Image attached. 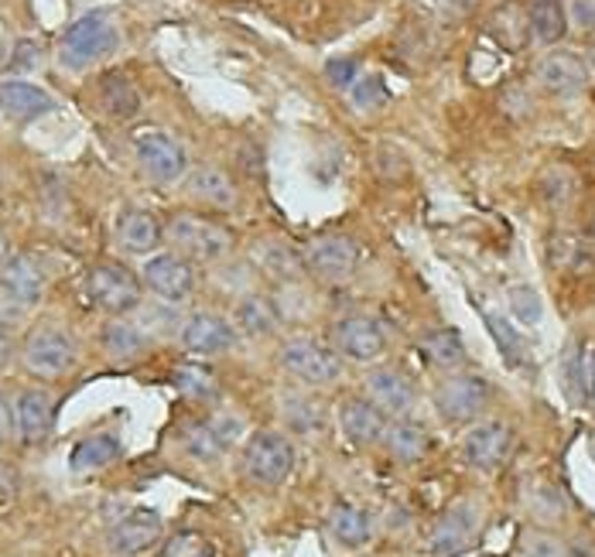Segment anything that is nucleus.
<instances>
[{
  "label": "nucleus",
  "mask_w": 595,
  "mask_h": 557,
  "mask_svg": "<svg viewBox=\"0 0 595 557\" xmlns=\"http://www.w3.org/2000/svg\"><path fill=\"white\" fill-rule=\"evenodd\" d=\"M56 107V100L44 89L21 82V79H8L0 82V110L18 117V120H38L41 113H49Z\"/></svg>",
  "instance_id": "20"
},
{
  "label": "nucleus",
  "mask_w": 595,
  "mask_h": 557,
  "mask_svg": "<svg viewBox=\"0 0 595 557\" xmlns=\"http://www.w3.org/2000/svg\"><path fill=\"white\" fill-rule=\"evenodd\" d=\"M305 267L326 281H346L359 267V247L349 237H318L305 253Z\"/></svg>",
  "instance_id": "10"
},
{
  "label": "nucleus",
  "mask_w": 595,
  "mask_h": 557,
  "mask_svg": "<svg viewBox=\"0 0 595 557\" xmlns=\"http://www.w3.org/2000/svg\"><path fill=\"white\" fill-rule=\"evenodd\" d=\"M336 349L356 362H370L387 349V336L380 321L370 315H349L336 325Z\"/></svg>",
  "instance_id": "12"
},
{
  "label": "nucleus",
  "mask_w": 595,
  "mask_h": 557,
  "mask_svg": "<svg viewBox=\"0 0 595 557\" xmlns=\"http://www.w3.org/2000/svg\"><path fill=\"white\" fill-rule=\"evenodd\" d=\"M329 530L343 547H363L374 534V520L356 503H336L333 514H329Z\"/></svg>",
  "instance_id": "23"
},
{
  "label": "nucleus",
  "mask_w": 595,
  "mask_h": 557,
  "mask_svg": "<svg viewBox=\"0 0 595 557\" xmlns=\"http://www.w3.org/2000/svg\"><path fill=\"white\" fill-rule=\"evenodd\" d=\"M422 349L442 369H452V366L466 362V346H463V336L455 332V329H435V332H428L422 339Z\"/></svg>",
  "instance_id": "30"
},
{
  "label": "nucleus",
  "mask_w": 595,
  "mask_h": 557,
  "mask_svg": "<svg viewBox=\"0 0 595 557\" xmlns=\"http://www.w3.org/2000/svg\"><path fill=\"white\" fill-rule=\"evenodd\" d=\"M103 349H107V356H113L117 362H123V359H133L137 352L145 349V336L137 332L130 321L110 318L103 325Z\"/></svg>",
  "instance_id": "31"
},
{
  "label": "nucleus",
  "mask_w": 595,
  "mask_h": 557,
  "mask_svg": "<svg viewBox=\"0 0 595 557\" xmlns=\"http://www.w3.org/2000/svg\"><path fill=\"white\" fill-rule=\"evenodd\" d=\"M52 431V397L44 390H24L14 400V435L24 445H38Z\"/></svg>",
  "instance_id": "17"
},
{
  "label": "nucleus",
  "mask_w": 595,
  "mask_h": 557,
  "mask_svg": "<svg viewBox=\"0 0 595 557\" xmlns=\"http://www.w3.org/2000/svg\"><path fill=\"white\" fill-rule=\"evenodd\" d=\"M117 41L120 38H117L113 21L103 11H93V14L79 18L66 31V38H62V62L69 69H86V66L107 59L117 49Z\"/></svg>",
  "instance_id": "1"
},
{
  "label": "nucleus",
  "mask_w": 595,
  "mask_h": 557,
  "mask_svg": "<svg viewBox=\"0 0 595 557\" xmlns=\"http://www.w3.org/2000/svg\"><path fill=\"white\" fill-rule=\"evenodd\" d=\"M257 263L274 277V281H295V277H301V270H305V257L278 240L257 247Z\"/></svg>",
  "instance_id": "27"
},
{
  "label": "nucleus",
  "mask_w": 595,
  "mask_h": 557,
  "mask_svg": "<svg viewBox=\"0 0 595 557\" xmlns=\"http://www.w3.org/2000/svg\"><path fill=\"white\" fill-rule=\"evenodd\" d=\"M11 352H14V342H11V332L0 325V366H8V359H11Z\"/></svg>",
  "instance_id": "45"
},
{
  "label": "nucleus",
  "mask_w": 595,
  "mask_h": 557,
  "mask_svg": "<svg viewBox=\"0 0 595 557\" xmlns=\"http://www.w3.org/2000/svg\"><path fill=\"white\" fill-rule=\"evenodd\" d=\"M8 260V243H4V233H0V263Z\"/></svg>",
  "instance_id": "47"
},
{
  "label": "nucleus",
  "mask_w": 595,
  "mask_h": 557,
  "mask_svg": "<svg viewBox=\"0 0 595 557\" xmlns=\"http://www.w3.org/2000/svg\"><path fill=\"white\" fill-rule=\"evenodd\" d=\"M552 263L562 270H585L592 263L588 243L578 233H558L552 240Z\"/></svg>",
  "instance_id": "34"
},
{
  "label": "nucleus",
  "mask_w": 595,
  "mask_h": 557,
  "mask_svg": "<svg viewBox=\"0 0 595 557\" xmlns=\"http://www.w3.org/2000/svg\"><path fill=\"white\" fill-rule=\"evenodd\" d=\"M186 448H189V455L199 458V461H216V458L226 451V445L219 441V435L212 431L209 421H199V425H189V428H186Z\"/></svg>",
  "instance_id": "35"
},
{
  "label": "nucleus",
  "mask_w": 595,
  "mask_h": 557,
  "mask_svg": "<svg viewBox=\"0 0 595 557\" xmlns=\"http://www.w3.org/2000/svg\"><path fill=\"white\" fill-rule=\"evenodd\" d=\"M575 14H578V24H585V28L595 24V14H592V4H588V0H575Z\"/></svg>",
  "instance_id": "46"
},
{
  "label": "nucleus",
  "mask_w": 595,
  "mask_h": 557,
  "mask_svg": "<svg viewBox=\"0 0 595 557\" xmlns=\"http://www.w3.org/2000/svg\"><path fill=\"white\" fill-rule=\"evenodd\" d=\"M189 192L206 202V206H216V209H234L237 206V185L234 178L219 171V168H196L189 175Z\"/></svg>",
  "instance_id": "22"
},
{
  "label": "nucleus",
  "mask_w": 595,
  "mask_h": 557,
  "mask_svg": "<svg viewBox=\"0 0 595 557\" xmlns=\"http://www.w3.org/2000/svg\"><path fill=\"white\" fill-rule=\"evenodd\" d=\"M486 325H489V332H493L499 352L507 356L510 362H520V356H524V342H520V336L514 332V325H510L507 318H496V315H486Z\"/></svg>",
  "instance_id": "37"
},
{
  "label": "nucleus",
  "mask_w": 595,
  "mask_h": 557,
  "mask_svg": "<svg viewBox=\"0 0 595 557\" xmlns=\"http://www.w3.org/2000/svg\"><path fill=\"white\" fill-rule=\"evenodd\" d=\"M234 318L247 336H267V332H274V325H278V308H274V301L264 295H247L237 305Z\"/></svg>",
  "instance_id": "28"
},
{
  "label": "nucleus",
  "mask_w": 595,
  "mask_h": 557,
  "mask_svg": "<svg viewBox=\"0 0 595 557\" xmlns=\"http://www.w3.org/2000/svg\"><path fill=\"white\" fill-rule=\"evenodd\" d=\"M510 308H514V315L517 318H524L527 325H534V321H541V298H537V291L534 288H514L510 291Z\"/></svg>",
  "instance_id": "39"
},
{
  "label": "nucleus",
  "mask_w": 595,
  "mask_h": 557,
  "mask_svg": "<svg viewBox=\"0 0 595 557\" xmlns=\"http://www.w3.org/2000/svg\"><path fill=\"white\" fill-rule=\"evenodd\" d=\"M168 237L181 253L192 257V260H219V257L230 253V247H234L230 229H222L219 222L202 219L196 212L175 216L171 226H168Z\"/></svg>",
  "instance_id": "3"
},
{
  "label": "nucleus",
  "mask_w": 595,
  "mask_h": 557,
  "mask_svg": "<svg viewBox=\"0 0 595 557\" xmlns=\"http://www.w3.org/2000/svg\"><path fill=\"white\" fill-rule=\"evenodd\" d=\"M145 281H148V288H151L158 298L178 305V301H186V298L192 295L196 273H192V267L181 260V257L161 253V257H155V260L145 263Z\"/></svg>",
  "instance_id": "13"
},
{
  "label": "nucleus",
  "mask_w": 595,
  "mask_h": 557,
  "mask_svg": "<svg viewBox=\"0 0 595 557\" xmlns=\"http://www.w3.org/2000/svg\"><path fill=\"white\" fill-rule=\"evenodd\" d=\"M281 362L288 374H295L301 384H311V387H329L343 377L339 356L315 339H291L281 352Z\"/></svg>",
  "instance_id": "6"
},
{
  "label": "nucleus",
  "mask_w": 595,
  "mask_h": 557,
  "mask_svg": "<svg viewBox=\"0 0 595 557\" xmlns=\"http://www.w3.org/2000/svg\"><path fill=\"white\" fill-rule=\"evenodd\" d=\"M387 100H390V92H387V86H384L380 76H363V79L353 86V103H356L359 110H377V107H384Z\"/></svg>",
  "instance_id": "38"
},
{
  "label": "nucleus",
  "mask_w": 595,
  "mask_h": 557,
  "mask_svg": "<svg viewBox=\"0 0 595 557\" xmlns=\"http://www.w3.org/2000/svg\"><path fill=\"white\" fill-rule=\"evenodd\" d=\"M0 298L18 308H34L44 298V270L31 253H14L0 263Z\"/></svg>",
  "instance_id": "8"
},
{
  "label": "nucleus",
  "mask_w": 595,
  "mask_h": 557,
  "mask_svg": "<svg viewBox=\"0 0 595 557\" xmlns=\"http://www.w3.org/2000/svg\"><path fill=\"white\" fill-rule=\"evenodd\" d=\"M234 342H237V336H234L230 325H226L219 315H209V311L192 315L186 321V329H181V346L196 356H219L226 349H234Z\"/></svg>",
  "instance_id": "15"
},
{
  "label": "nucleus",
  "mask_w": 595,
  "mask_h": 557,
  "mask_svg": "<svg viewBox=\"0 0 595 557\" xmlns=\"http://www.w3.org/2000/svg\"><path fill=\"white\" fill-rule=\"evenodd\" d=\"M18 489H21V483H18V469L8 466V461H0V506L14 503Z\"/></svg>",
  "instance_id": "41"
},
{
  "label": "nucleus",
  "mask_w": 595,
  "mask_h": 557,
  "mask_svg": "<svg viewBox=\"0 0 595 557\" xmlns=\"http://www.w3.org/2000/svg\"><path fill=\"white\" fill-rule=\"evenodd\" d=\"M524 557H568L555 537H530L524 540Z\"/></svg>",
  "instance_id": "40"
},
{
  "label": "nucleus",
  "mask_w": 595,
  "mask_h": 557,
  "mask_svg": "<svg viewBox=\"0 0 595 557\" xmlns=\"http://www.w3.org/2000/svg\"><path fill=\"white\" fill-rule=\"evenodd\" d=\"M435 407L448 421H473L489 407V387L479 377H452L438 387Z\"/></svg>",
  "instance_id": "9"
},
{
  "label": "nucleus",
  "mask_w": 595,
  "mask_h": 557,
  "mask_svg": "<svg viewBox=\"0 0 595 557\" xmlns=\"http://www.w3.org/2000/svg\"><path fill=\"white\" fill-rule=\"evenodd\" d=\"M295 407H298V414H295V410L288 414V417H291V425H295L298 431H315V428H318V421H323V417H318V407H315V404H308V407H305L301 400H298Z\"/></svg>",
  "instance_id": "43"
},
{
  "label": "nucleus",
  "mask_w": 595,
  "mask_h": 557,
  "mask_svg": "<svg viewBox=\"0 0 595 557\" xmlns=\"http://www.w3.org/2000/svg\"><path fill=\"white\" fill-rule=\"evenodd\" d=\"M158 557H212V544L196 530H181L161 547Z\"/></svg>",
  "instance_id": "36"
},
{
  "label": "nucleus",
  "mask_w": 595,
  "mask_h": 557,
  "mask_svg": "<svg viewBox=\"0 0 595 557\" xmlns=\"http://www.w3.org/2000/svg\"><path fill=\"white\" fill-rule=\"evenodd\" d=\"M530 28L544 44H555L565 34V11L558 0H537L530 8Z\"/></svg>",
  "instance_id": "33"
},
{
  "label": "nucleus",
  "mask_w": 595,
  "mask_h": 557,
  "mask_svg": "<svg viewBox=\"0 0 595 557\" xmlns=\"http://www.w3.org/2000/svg\"><path fill=\"white\" fill-rule=\"evenodd\" d=\"M165 524L155 509H133L110 530V554L113 557H145L161 544Z\"/></svg>",
  "instance_id": "7"
},
{
  "label": "nucleus",
  "mask_w": 595,
  "mask_h": 557,
  "mask_svg": "<svg viewBox=\"0 0 595 557\" xmlns=\"http://www.w3.org/2000/svg\"><path fill=\"white\" fill-rule=\"evenodd\" d=\"M11 438H14V407L4 394H0V448H8Z\"/></svg>",
  "instance_id": "44"
},
{
  "label": "nucleus",
  "mask_w": 595,
  "mask_h": 557,
  "mask_svg": "<svg viewBox=\"0 0 595 557\" xmlns=\"http://www.w3.org/2000/svg\"><path fill=\"white\" fill-rule=\"evenodd\" d=\"M86 295L93 298L107 315H127L130 308L141 305V281L120 263H97L86 277Z\"/></svg>",
  "instance_id": "4"
},
{
  "label": "nucleus",
  "mask_w": 595,
  "mask_h": 557,
  "mask_svg": "<svg viewBox=\"0 0 595 557\" xmlns=\"http://www.w3.org/2000/svg\"><path fill=\"white\" fill-rule=\"evenodd\" d=\"M326 72H329V82H333V86H349V82L356 79L359 66H356V59H333Z\"/></svg>",
  "instance_id": "42"
},
{
  "label": "nucleus",
  "mask_w": 595,
  "mask_h": 557,
  "mask_svg": "<svg viewBox=\"0 0 595 557\" xmlns=\"http://www.w3.org/2000/svg\"><path fill=\"white\" fill-rule=\"evenodd\" d=\"M463 451H466L469 466H476V469H483V473H493V469H499L503 461H507V455H510V428L499 425V421L479 425V428H473V431L466 435Z\"/></svg>",
  "instance_id": "14"
},
{
  "label": "nucleus",
  "mask_w": 595,
  "mask_h": 557,
  "mask_svg": "<svg viewBox=\"0 0 595 557\" xmlns=\"http://www.w3.org/2000/svg\"><path fill=\"white\" fill-rule=\"evenodd\" d=\"M117 458H120V441L113 435H89L72 448L69 466H72V473L86 476V473H100V469L113 466Z\"/></svg>",
  "instance_id": "24"
},
{
  "label": "nucleus",
  "mask_w": 595,
  "mask_h": 557,
  "mask_svg": "<svg viewBox=\"0 0 595 557\" xmlns=\"http://www.w3.org/2000/svg\"><path fill=\"white\" fill-rule=\"evenodd\" d=\"M175 387L181 397H189V400H212L219 394V384L216 377L209 374L206 366H178L175 369Z\"/></svg>",
  "instance_id": "32"
},
{
  "label": "nucleus",
  "mask_w": 595,
  "mask_h": 557,
  "mask_svg": "<svg viewBox=\"0 0 595 557\" xmlns=\"http://www.w3.org/2000/svg\"><path fill=\"white\" fill-rule=\"evenodd\" d=\"M24 362L34 377L41 380H56L62 374H69L76 362V342L69 332L52 329V325H41L24 339Z\"/></svg>",
  "instance_id": "5"
},
{
  "label": "nucleus",
  "mask_w": 595,
  "mask_h": 557,
  "mask_svg": "<svg viewBox=\"0 0 595 557\" xmlns=\"http://www.w3.org/2000/svg\"><path fill=\"white\" fill-rule=\"evenodd\" d=\"M244 469L260 486H281L295 469V448L281 431H257L244 448Z\"/></svg>",
  "instance_id": "2"
},
{
  "label": "nucleus",
  "mask_w": 595,
  "mask_h": 557,
  "mask_svg": "<svg viewBox=\"0 0 595 557\" xmlns=\"http://www.w3.org/2000/svg\"><path fill=\"white\" fill-rule=\"evenodd\" d=\"M384 441H387V451L397 461H418V458H425V451L432 445L425 425L407 421V417H400V421H394L390 428H384Z\"/></svg>",
  "instance_id": "25"
},
{
  "label": "nucleus",
  "mask_w": 595,
  "mask_h": 557,
  "mask_svg": "<svg viewBox=\"0 0 595 557\" xmlns=\"http://www.w3.org/2000/svg\"><path fill=\"white\" fill-rule=\"evenodd\" d=\"M541 82L547 86V89H555V92H575L582 82H585V69H582V62L575 59V56H568V52H555V56H547L544 62H541Z\"/></svg>",
  "instance_id": "26"
},
{
  "label": "nucleus",
  "mask_w": 595,
  "mask_h": 557,
  "mask_svg": "<svg viewBox=\"0 0 595 557\" xmlns=\"http://www.w3.org/2000/svg\"><path fill=\"white\" fill-rule=\"evenodd\" d=\"M137 158L155 181H175L186 171V151H181L165 133H141L137 137Z\"/></svg>",
  "instance_id": "16"
},
{
  "label": "nucleus",
  "mask_w": 595,
  "mask_h": 557,
  "mask_svg": "<svg viewBox=\"0 0 595 557\" xmlns=\"http://www.w3.org/2000/svg\"><path fill=\"white\" fill-rule=\"evenodd\" d=\"M366 390H370V400L380 407V414L400 417L415 407V384H410L397 369H377V374L366 380Z\"/></svg>",
  "instance_id": "19"
},
{
  "label": "nucleus",
  "mask_w": 595,
  "mask_h": 557,
  "mask_svg": "<svg viewBox=\"0 0 595 557\" xmlns=\"http://www.w3.org/2000/svg\"><path fill=\"white\" fill-rule=\"evenodd\" d=\"M339 425H343V435L353 441V445H374L384 438V414L374 400H363V397H349L339 410Z\"/></svg>",
  "instance_id": "18"
},
{
  "label": "nucleus",
  "mask_w": 595,
  "mask_h": 557,
  "mask_svg": "<svg viewBox=\"0 0 595 557\" xmlns=\"http://www.w3.org/2000/svg\"><path fill=\"white\" fill-rule=\"evenodd\" d=\"M100 100L113 117H133L137 107H141V97H137L133 82L120 72H107L100 79Z\"/></svg>",
  "instance_id": "29"
},
{
  "label": "nucleus",
  "mask_w": 595,
  "mask_h": 557,
  "mask_svg": "<svg viewBox=\"0 0 595 557\" xmlns=\"http://www.w3.org/2000/svg\"><path fill=\"white\" fill-rule=\"evenodd\" d=\"M117 240L130 253H151L161 243V226L145 209H127L117 219Z\"/></svg>",
  "instance_id": "21"
},
{
  "label": "nucleus",
  "mask_w": 595,
  "mask_h": 557,
  "mask_svg": "<svg viewBox=\"0 0 595 557\" xmlns=\"http://www.w3.org/2000/svg\"><path fill=\"white\" fill-rule=\"evenodd\" d=\"M479 530V509L473 503H455L445 509V517L432 530V550L435 557H459Z\"/></svg>",
  "instance_id": "11"
}]
</instances>
